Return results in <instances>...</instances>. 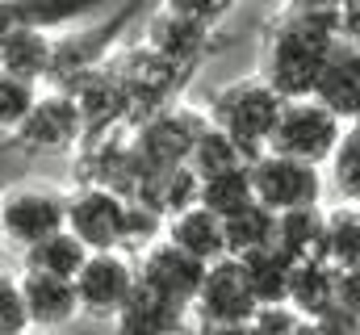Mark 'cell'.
Here are the masks:
<instances>
[{
	"mask_svg": "<svg viewBox=\"0 0 360 335\" xmlns=\"http://www.w3.org/2000/svg\"><path fill=\"white\" fill-rule=\"evenodd\" d=\"M68 218V197L55 189H17L0 197V239H13L21 248L63 231Z\"/></svg>",
	"mask_w": 360,
	"mask_h": 335,
	"instance_id": "cell-12",
	"label": "cell"
},
{
	"mask_svg": "<svg viewBox=\"0 0 360 335\" xmlns=\"http://www.w3.org/2000/svg\"><path fill=\"white\" fill-rule=\"evenodd\" d=\"M248 180H252V197L260 206H269L272 214L293 210V206H314L323 197V172L314 164L260 151L256 160H248Z\"/></svg>",
	"mask_w": 360,
	"mask_h": 335,
	"instance_id": "cell-6",
	"label": "cell"
},
{
	"mask_svg": "<svg viewBox=\"0 0 360 335\" xmlns=\"http://www.w3.org/2000/svg\"><path fill=\"white\" fill-rule=\"evenodd\" d=\"M30 319H25V302H21V289L13 277L0 272V331H13V335H25Z\"/></svg>",
	"mask_w": 360,
	"mask_h": 335,
	"instance_id": "cell-33",
	"label": "cell"
},
{
	"mask_svg": "<svg viewBox=\"0 0 360 335\" xmlns=\"http://www.w3.org/2000/svg\"><path fill=\"white\" fill-rule=\"evenodd\" d=\"M272 244L293 264L297 260H323V206L314 201V206L281 210L272 222Z\"/></svg>",
	"mask_w": 360,
	"mask_h": 335,
	"instance_id": "cell-22",
	"label": "cell"
},
{
	"mask_svg": "<svg viewBox=\"0 0 360 335\" xmlns=\"http://www.w3.org/2000/svg\"><path fill=\"white\" fill-rule=\"evenodd\" d=\"M297 327H302V315H297L289 302L256 306V315L248 319V331H252V335H293Z\"/></svg>",
	"mask_w": 360,
	"mask_h": 335,
	"instance_id": "cell-32",
	"label": "cell"
},
{
	"mask_svg": "<svg viewBox=\"0 0 360 335\" xmlns=\"http://www.w3.org/2000/svg\"><path fill=\"white\" fill-rule=\"evenodd\" d=\"M8 134H13V147H21V151H68L72 143L84 139V122H80L72 92L51 88V92L34 96L30 113Z\"/></svg>",
	"mask_w": 360,
	"mask_h": 335,
	"instance_id": "cell-7",
	"label": "cell"
},
{
	"mask_svg": "<svg viewBox=\"0 0 360 335\" xmlns=\"http://www.w3.org/2000/svg\"><path fill=\"white\" fill-rule=\"evenodd\" d=\"M205 122L210 118L188 109V105H160L147 118H139L134 134L126 139V151H130V160L139 168V180L147 172H155V168L184 164L193 143H197V134L205 130Z\"/></svg>",
	"mask_w": 360,
	"mask_h": 335,
	"instance_id": "cell-2",
	"label": "cell"
},
{
	"mask_svg": "<svg viewBox=\"0 0 360 335\" xmlns=\"http://www.w3.org/2000/svg\"><path fill=\"white\" fill-rule=\"evenodd\" d=\"M164 235H168V244H176L180 251L197 255L201 264L226 255V244H222V218L210 214L205 206H188V210L172 214V218L164 222Z\"/></svg>",
	"mask_w": 360,
	"mask_h": 335,
	"instance_id": "cell-21",
	"label": "cell"
},
{
	"mask_svg": "<svg viewBox=\"0 0 360 335\" xmlns=\"http://www.w3.org/2000/svg\"><path fill=\"white\" fill-rule=\"evenodd\" d=\"M310 101H319L323 109H331L344 126L360 118V51L352 38H340L331 46V55L323 59Z\"/></svg>",
	"mask_w": 360,
	"mask_h": 335,
	"instance_id": "cell-13",
	"label": "cell"
},
{
	"mask_svg": "<svg viewBox=\"0 0 360 335\" xmlns=\"http://www.w3.org/2000/svg\"><path fill=\"white\" fill-rule=\"evenodd\" d=\"M184 315H188L184 302L151 289L147 281L134 277V285L113 319H117V335H172L184 323Z\"/></svg>",
	"mask_w": 360,
	"mask_h": 335,
	"instance_id": "cell-14",
	"label": "cell"
},
{
	"mask_svg": "<svg viewBox=\"0 0 360 335\" xmlns=\"http://www.w3.org/2000/svg\"><path fill=\"white\" fill-rule=\"evenodd\" d=\"M210 42H214V25L193 21V17H180L172 8H160L151 17V25H147V46L155 55L172 59L176 68H188V72L205 59Z\"/></svg>",
	"mask_w": 360,
	"mask_h": 335,
	"instance_id": "cell-16",
	"label": "cell"
},
{
	"mask_svg": "<svg viewBox=\"0 0 360 335\" xmlns=\"http://www.w3.org/2000/svg\"><path fill=\"white\" fill-rule=\"evenodd\" d=\"M34 96H38V84L0 72V130H4V134H8V130H13L25 113H30Z\"/></svg>",
	"mask_w": 360,
	"mask_h": 335,
	"instance_id": "cell-31",
	"label": "cell"
},
{
	"mask_svg": "<svg viewBox=\"0 0 360 335\" xmlns=\"http://www.w3.org/2000/svg\"><path fill=\"white\" fill-rule=\"evenodd\" d=\"M117 0H0V38L8 30H63Z\"/></svg>",
	"mask_w": 360,
	"mask_h": 335,
	"instance_id": "cell-17",
	"label": "cell"
},
{
	"mask_svg": "<svg viewBox=\"0 0 360 335\" xmlns=\"http://www.w3.org/2000/svg\"><path fill=\"white\" fill-rule=\"evenodd\" d=\"M335 264L327 260H297L289 268V285H285V302L302 315V319H319L335 306Z\"/></svg>",
	"mask_w": 360,
	"mask_h": 335,
	"instance_id": "cell-20",
	"label": "cell"
},
{
	"mask_svg": "<svg viewBox=\"0 0 360 335\" xmlns=\"http://www.w3.org/2000/svg\"><path fill=\"white\" fill-rule=\"evenodd\" d=\"M239 268H243V281L256 298V306H269V302H285V285H289V268L293 260L276 244H264V248H252L243 255H235Z\"/></svg>",
	"mask_w": 360,
	"mask_h": 335,
	"instance_id": "cell-23",
	"label": "cell"
},
{
	"mask_svg": "<svg viewBox=\"0 0 360 335\" xmlns=\"http://www.w3.org/2000/svg\"><path fill=\"white\" fill-rule=\"evenodd\" d=\"M46 68H51V34L46 30H8L0 38V72L42 84Z\"/></svg>",
	"mask_w": 360,
	"mask_h": 335,
	"instance_id": "cell-24",
	"label": "cell"
},
{
	"mask_svg": "<svg viewBox=\"0 0 360 335\" xmlns=\"http://www.w3.org/2000/svg\"><path fill=\"white\" fill-rule=\"evenodd\" d=\"M293 4H335V8H344V4H356V0H293Z\"/></svg>",
	"mask_w": 360,
	"mask_h": 335,
	"instance_id": "cell-36",
	"label": "cell"
},
{
	"mask_svg": "<svg viewBox=\"0 0 360 335\" xmlns=\"http://www.w3.org/2000/svg\"><path fill=\"white\" fill-rule=\"evenodd\" d=\"M21 302H25V319L30 327H63L80 315L76 302V285L68 277H51V272H34L25 268V277L17 281Z\"/></svg>",
	"mask_w": 360,
	"mask_h": 335,
	"instance_id": "cell-18",
	"label": "cell"
},
{
	"mask_svg": "<svg viewBox=\"0 0 360 335\" xmlns=\"http://www.w3.org/2000/svg\"><path fill=\"white\" fill-rule=\"evenodd\" d=\"M197 335H252L248 323H197Z\"/></svg>",
	"mask_w": 360,
	"mask_h": 335,
	"instance_id": "cell-35",
	"label": "cell"
},
{
	"mask_svg": "<svg viewBox=\"0 0 360 335\" xmlns=\"http://www.w3.org/2000/svg\"><path fill=\"white\" fill-rule=\"evenodd\" d=\"M184 164L193 168L197 176H210V172H222V168L248 164V156H243V147L226 130H218L214 122H205V130L197 134V143H193V151H188Z\"/></svg>",
	"mask_w": 360,
	"mask_h": 335,
	"instance_id": "cell-29",
	"label": "cell"
},
{
	"mask_svg": "<svg viewBox=\"0 0 360 335\" xmlns=\"http://www.w3.org/2000/svg\"><path fill=\"white\" fill-rule=\"evenodd\" d=\"M340 134H344V122L331 109H323L310 96H293V101H281V113L272 122L264 151H276V156H289V160L323 168L327 156L335 151Z\"/></svg>",
	"mask_w": 360,
	"mask_h": 335,
	"instance_id": "cell-3",
	"label": "cell"
},
{
	"mask_svg": "<svg viewBox=\"0 0 360 335\" xmlns=\"http://www.w3.org/2000/svg\"><path fill=\"white\" fill-rule=\"evenodd\" d=\"M281 113V96L272 92L264 80H239L231 88H222L214 101H210V122L218 130H226L248 160H256L269 143V130Z\"/></svg>",
	"mask_w": 360,
	"mask_h": 335,
	"instance_id": "cell-4",
	"label": "cell"
},
{
	"mask_svg": "<svg viewBox=\"0 0 360 335\" xmlns=\"http://www.w3.org/2000/svg\"><path fill=\"white\" fill-rule=\"evenodd\" d=\"M0 335H13V331H0Z\"/></svg>",
	"mask_w": 360,
	"mask_h": 335,
	"instance_id": "cell-37",
	"label": "cell"
},
{
	"mask_svg": "<svg viewBox=\"0 0 360 335\" xmlns=\"http://www.w3.org/2000/svg\"><path fill=\"white\" fill-rule=\"evenodd\" d=\"M63 227L84 244L89 251H109L122 248V231H126V197L101 189V184H84L68 197V218Z\"/></svg>",
	"mask_w": 360,
	"mask_h": 335,
	"instance_id": "cell-10",
	"label": "cell"
},
{
	"mask_svg": "<svg viewBox=\"0 0 360 335\" xmlns=\"http://www.w3.org/2000/svg\"><path fill=\"white\" fill-rule=\"evenodd\" d=\"M272 222H276V214H272L269 206H260V201H248L243 210L226 214V218H222L226 255H243V251H252V248L272 244Z\"/></svg>",
	"mask_w": 360,
	"mask_h": 335,
	"instance_id": "cell-28",
	"label": "cell"
},
{
	"mask_svg": "<svg viewBox=\"0 0 360 335\" xmlns=\"http://www.w3.org/2000/svg\"><path fill=\"white\" fill-rule=\"evenodd\" d=\"M84 255H89V248L63 227V231H55V235H46V239H38V244L25 248V268L51 272V277H68V281H72V277L80 272Z\"/></svg>",
	"mask_w": 360,
	"mask_h": 335,
	"instance_id": "cell-27",
	"label": "cell"
},
{
	"mask_svg": "<svg viewBox=\"0 0 360 335\" xmlns=\"http://www.w3.org/2000/svg\"><path fill=\"white\" fill-rule=\"evenodd\" d=\"M235 0H164V8H172L180 17H193V21H205V25H218L226 13H231Z\"/></svg>",
	"mask_w": 360,
	"mask_h": 335,
	"instance_id": "cell-34",
	"label": "cell"
},
{
	"mask_svg": "<svg viewBox=\"0 0 360 335\" xmlns=\"http://www.w3.org/2000/svg\"><path fill=\"white\" fill-rule=\"evenodd\" d=\"M323 260L335 268H360V210L356 201H344L335 210H323Z\"/></svg>",
	"mask_w": 360,
	"mask_h": 335,
	"instance_id": "cell-25",
	"label": "cell"
},
{
	"mask_svg": "<svg viewBox=\"0 0 360 335\" xmlns=\"http://www.w3.org/2000/svg\"><path fill=\"white\" fill-rule=\"evenodd\" d=\"M248 201H256V197H252V180H248V164L210 172V176H201V184H197V206H205V210L218 214V218L243 210Z\"/></svg>",
	"mask_w": 360,
	"mask_h": 335,
	"instance_id": "cell-26",
	"label": "cell"
},
{
	"mask_svg": "<svg viewBox=\"0 0 360 335\" xmlns=\"http://www.w3.org/2000/svg\"><path fill=\"white\" fill-rule=\"evenodd\" d=\"M188 310H197V323H248L256 315V298H252L235 255H218L205 264V277H201Z\"/></svg>",
	"mask_w": 360,
	"mask_h": 335,
	"instance_id": "cell-9",
	"label": "cell"
},
{
	"mask_svg": "<svg viewBox=\"0 0 360 335\" xmlns=\"http://www.w3.org/2000/svg\"><path fill=\"white\" fill-rule=\"evenodd\" d=\"M113 68H117V76H122V88H126V101H130V118H134V122L147 118L151 109L168 105L172 92H176L180 84H184V76H188V68H176L172 59L155 55L147 42L122 51V55L113 59Z\"/></svg>",
	"mask_w": 360,
	"mask_h": 335,
	"instance_id": "cell-8",
	"label": "cell"
},
{
	"mask_svg": "<svg viewBox=\"0 0 360 335\" xmlns=\"http://www.w3.org/2000/svg\"><path fill=\"white\" fill-rule=\"evenodd\" d=\"M139 4H143V0H122V8L109 13L105 21H96V25H80V30L72 25V34L51 38V68H46V80L55 84V88H68V84L80 80L84 72L101 68V63L109 59L113 42L122 38V30H130Z\"/></svg>",
	"mask_w": 360,
	"mask_h": 335,
	"instance_id": "cell-5",
	"label": "cell"
},
{
	"mask_svg": "<svg viewBox=\"0 0 360 335\" xmlns=\"http://www.w3.org/2000/svg\"><path fill=\"white\" fill-rule=\"evenodd\" d=\"M134 277L188 306L193 293H197V285H201V277H205V264L197 255L180 251L176 244L160 239V244H151V248L143 251V268H134Z\"/></svg>",
	"mask_w": 360,
	"mask_h": 335,
	"instance_id": "cell-15",
	"label": "cell"
},
{
	"mask_svg": "<svg viewBox=\"0 0 360 335\" xmlns=\"http://www.w3.org/2000/svg\"><path fill=\"white\" fill-rule=\"evenodd\" d=\"M76 285V302L80 310L92 319H113L117 306L126 302L130 285H134V264L126 255H117V248L109 251H89L80 272L72 277Z\"/></svg>",
	"mask_w": 360,
	"mask_h": 335,
	"instance_id": "cell-11",
	"label": "cell"
},
{
	"mask_svg": "<svg viewBox=\"0 0 360 335\" xmlns=\"http://www.w3.org/2000/svg\"><path fill=\"white\" fill-rule=\"evenodd\" d=\"M327 164H331V180H335L340 197L356 201L360 197V130H356V122L344 126V134H340L335 151L327 156Z\"/></svg>",
	"mask_w": 360,
	"mask_h": 335,
	"instance_id": "cell-30",
	"label": "cell"
},
{
	"mask_svg": "<svg viewBox=\"0 0 360 335\" xmlns=\"http://www.w3.org/2000/svg\"><path fill=\"white\" fill-rule=\"evenodd\" d=\"M344 38V13L335 4H293V13L276 25L269 51H264V76L281 101L310 96L314 76L331 46Z\"/></svg>",
	"mask_w": 360,
	"mask_h": 335,
	"instance_id": "cell-1",
	"label": "cell"
},
{
	"mask_svg": "<svg viewBox=\"0 0 360 335\" xmlns=\"http://www.w3.org/2000/svg\"><path fill=\"white\" fill-rule=\"evenodd\" d=\"M197 184H201V176H197L188 164L155 168V172H147V176L134 184V197H130V201L147 206L151 214H160V218L168 222L172 214L197 206Z\"/></svg>",
	"mask_w": 360,
	"mask_h": 335,
	"instance_id": "cell-19",
	"label": "cell"
}]
</instances>
